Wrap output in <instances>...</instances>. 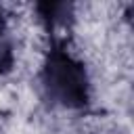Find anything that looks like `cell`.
I'll list each match as a JSON object with an SVG mask.
<instances>
[{
  "instance_id": "6da1fadb",
  "label": "cell",
  "mask_w": 134,
  "mask_h": 134,
  "mask_svg": "<svg viewBox=\"0 0 134 134\" xmlns=\"http://www.w3.org/2000/svg\"><path fill=\"white\" fill-rule=\"evenodd\" d=\"M40 80L44 92L65 109H82L90 100L88 71L63 40H54L48 48Z\"/></svg>"
},
{
  "instance_id": "7a4b0ae2",
  "label": "cell",
  "mask_w": 134,
  "mask_h": 134,
  "mask_svg": "<svg viewBox=\"0 0 134 134\" xmlns=\"http://www.w3.org/2000/svg\"><path fill=\"white\" fill-rule=\"evenodd\" d=\"M10 67H13V48H10L8 40L2 36L0 38V77L6 71H10Z\"/></svg>"
},
{
  "instance_id": "3957f363",
  "label": "cell",
  "mask_w": 134,
  "mask_h": 134,
  "mask_svg": "<svg viewBox=\"0 0 134 134\" xmlns=\"http://www.w3.org/2000/svg\"><path fill=\"white\" fill-rule=\"evenodd\" d=\"M4 36V17H2V8H0V38Z\"/></svg>"
}]
</instances>
